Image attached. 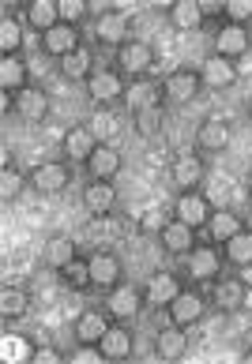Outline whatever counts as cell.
I'll return each mask as SVG.
<instances>
[{"instance_id":"obj_1","label":"cell","mask_w":252,"mask_h":364,"mask_svg":"<svg viewBox=\"0 0 252 364\" xmlns=\"http://www.w3.org/2000/svg\"><path fill=\"white\" fill-rule=\"evenodd\" d=\"M87 98L98 105V109H110L125 98V79L117 68H95V75L87 79Z\"/></svg>"},{"instance_id":"obj_2","label":"cell","mask_w":252,"mask_h":364,"mask_svg":"<svg viewBox=\"0 0 252 364\" xmlns=\"http://www.w3.org/2000/svg\"><path fill=\"white\" fill-rule=\"evenodd\" d=\"M143 304H147V296H143L140 286H132V282H121V286H113L110 293H105V312H110V319H117V323L136 319Z\"/></svg>"},{"instance_id":"obj_3","label":"cell","mask_w":252,"mask_h":364,"mask_svg":"<svg viewBox=\"0 0 252 364\" xmlns=\"http://www.w3.org/2000/svg\"><path fill=\"white\" fill-rule=\"evenodd\" d=\"M151 68H154V49L147 42L132 38V42H125L121 49H117V72H121V75L140 79V75H147Z\"/></svg>"},{"instance_id":"obj_4","label":"cell","mask_w":252,"mask_h":364,"mask_svg":"<svg viewBox=\"0 0 252 364\" xmlns=\"http://www.w3.org/2000/svg\"><path fill=\"white\" fill-rule=\"evenodd\" d=\"M31 184H34V192H42V196H57V192H64V188L72 184L68 161H42V166H34Z\"/></svg>"},{"instance_id":"obj_5","label":"cell","mask_w":252,"mask_h":364,"mask_svg":"<svg viewBox=\"0 0 252 364\" xmlns=\"http://www.w3.org/2000/svg\"><path fill=\"white\" fill-rule=\"evenodd\" d=\"M204 87V79L200 72H189V68H181L174 75H166V83H162V94H166V105H189L196 94H200Z\"/></svg>"},{"instance_id":"obj_6","label":"cell","mask_w":252,"mask_h":364,"mask_svg":"<svg viewBox=\"0 0 252 364\" xmlns=\"http://www.w3.org/2000/svg\"><path fill=\"white\" fill-rule=\"evenodd\" d=\"M174 218L189 222L192 229H204V225L211 222V203H207V196L200 192V188H192V192H181L177 203H174Z\"/></svg>"},{"instance_id":"obj_7","label":"cell","mask_w":252,"mask_h":364,"mask_svg":"<svg viewBox=\"0 0 252 364\" xmlns=\"http://www.w3.org/2000/svg\"><path fill=\"white\" fill-rule=\"evenodd\" d=\"M245 296H248V286L233 274H226V278L219 274L211 282V304H219L222 312H237V308L245 304Z\"/></svg>"},{"instance_id":"obj_8","label":"cell","mask_w":252,"mask_h":364,"mask_svg":"<svg viewBox=\"0 0 252 364\" xmlns=\"http://www.w3.org/2000/svg\"><path fill=\"white\" fill-rule=\"evenodd\" d=\"M207 312V301L196 289H181L177 301L169 304V323H177V327H196V323L204 319Z\"/></svg>"},{"instance_id":"obj_9","label":"cell","mask_w":252,"mask_h":364,"mask_svg":"<svg viewBox=\"0 0 252 364\" xmlns=\"http://www.w3.org/2000/svg\"><path fill=\"white\" fill-rule=\"evenodd\" d=\"M184 259H189L192 282H215L222 274V255H219V248H211V245H196Z\"/></svg>"},{"instance_id":"obj_10","label":"cell","mask_w":252,"mask_h":364,"mask_svg":"<svg viewBox=\"0 0 252 364\" xmlns=\"http://www.w3.org/2000/svg\"><path fill=\"white\" fill-rule=\"evenodd\" d=\"M169 177H174V184L181 188V192L200 188V181H204V158L196 151H181L174 158V166H169Z\"/></svg>"},{"instance_id":"obj_11","label":"cell","mask_w":252,"mask_h":364,"mask_svg":"<svg viewBox=\"0 0 252 364\" xmlns=\"http://www.w3.org/2000/svg\"><path fill=\"white\" fill-rule=\"evenodd\" d=\"M95 151H98V139H95V132H90V128L75 124V128L64 132V139H61V154L68 158V161H83V166H87Z\"/></svg>"},{"instance_id":"obj_12","label":"cell","mask_w":252,"mask_h":364,"mask_svg":"<svg viewBox=\"0 0 252 364\" xmlns=\"http://www.w3.org/2000/svg\"><path fill=\"white\" fill-rule=\"evenodd\" d=\"M248 49H252V38H248L245 26H233V23L219 26V34H215V53H219V57L237 60V57H245Z\"/></svg>"},{"instance_id":"obj_13","label":"cell","mask_w":252,"mask_h":364,"mask_svg":"<svg viewBox=\"0 0 252 364\" xmlns=\"http://www.w3.org/2000/svg\"><path fill=\"white\" fill-rule=\"evenodd\" d=\"M87 263H90V278H95V286H98V289H113V286H121L125 267H121V259H117L113 252H95Z\"/></svg>"},{"instance_id":"obj_14","label":"cell","mask_w":252,"mask_h":364,"mask_svg":"<svg viewBox=\"0 0 252 364\" xmlns=\"http://www.w3.org/2000/svg\"><path fill=\"white\" fill-rule=\"evenodd\" d=\"M83 42H79V26H68V23H57L53 31L42 34V49L49 53V57H68L72 49H79Z\"/></svg>"},{"instance_id":"obj_15","label":"cell","mask_w":252,"mask_h":364,"mask_svg":"<svg viewBox=\"0 0 252 364\" xmlns=\"http://www.w3.org/2000/svg\"><path fill=\"white\" fill-rule=\"evenodd\" d=\"M87 173H90V181H113L121 173V151L113 143H98V151L87 161Z\"/></svg>"},{"instance_id":"obj_16","label":"cell","mask_w":252,"mask_h":364,"mask_svg":"<svg viewBox=\"0 0 252 364\" xmlns=\"http://www.w3.org/2000/svg\"><path fill=\"white\" fill-rule=\"evenodd\" d=\"M230 139H233L230 120H222V117H207L204 124H200V136H196V146H200V151H226Z\"/></svg>"},{"instance_id":"obj_17","label":"cell","mask_w":252,"mask_h":364,"mask_svg":"<svg viewBox=\"0 0 252 364\" xmlns=\"http://www.w3.org/2000/svg\"><path fill=\"white\" fill-rule=\"evenodd\" d=\"M200 79L207 87H215V90H226L237 83V64L226 60V57H219V53H211V57L204 60V68H200Z\"/></svg>"},{"instance_id":"obj_18","label":"cell","mask_w":252,"mask_h":364,"mask_svg":"<svg viewBox=\"0 0 252 364\" xmlns=\"http://www.w3.org/2000/svg\"><path fill=\"white\" fill-rule=\"evenodd\" d=\"M177 293H181V282H177L174 271H158V274H151L147 289H143L147 304H158V308H169V304L177 301Z\"/></svg>"},{"instance_id":"obj_19","label":"cell","mask_w":252,"mask_h":364,"mask_svg":"<svg viewBox=\"0 0 252 364\" xmlns=\"http://www.w3.org/2000/svg\"><path fill=\"white\" fill-rule=\"evenodd\" d=\"M57 72L64 75V79H72V83H79V79H87L95 75V53H90L87 46H79V49H72L68 57H61L57 60Z\"/></svg>"},{"instance_id":"obj_20","label":"cell","mask_w":252,"mask_h":364,"mask_svg":"<svg viewBox=\"0 0 252 364\" xmlns=\"http://www.w3.org/2000/svg\"><path fill=\"white\" fill-rule=\"evenodd\" d=\"M16 113L26 120V124H38V120L49 117V94L38 87H26L16 94Z\"/></svg>"},{"instance_id":"obj_21","label":"cell","mask_w":252,"mask_h":364,"mask_svg":"<svg viewBox=\"0 0 252 364\" xmlns=\"http://www.w3.org/2000/svg\"><path fill=\"white\" fill-rule=\"evenodd\" d=\"M83 207L95 214H113V207H117V188H113V181H90L87 188H83Z\"/></svg>"},{"instance_id":"obj_22","label":"cell","mask_w":252,"mask_h":364,"mask_svg":"<svg viewBox=\"0 0 252 364\" xmlns=\"http://www.w3.org/2000/svg\"><path fill=\"white\" fill-rule=\"evenodd\" d=\"M105 316H110V312H105ZM105 316L95 312V308H87V312L75 319V342H79V346H98V342H102V334L113 327V323L105 319Z\"/></svg>"},{"instance_id":"obj_23","label":"cell","mask_w":252,"mask_h":364,"mask_svg":"<svg viewBox=\"0 0 252 364\" xmlns=\"http://www.w3.org/2000/svg\"><path fill=\"white\" fill-rule=\"evenodd\" d=\"M162 245L174 255H189L196 248V229L189 222H181V218H169V225L162 229Z\"/></svg>"},{"instance_id":"obj_24","label":"cell","mask_w":252,"mask_h":364,"mask_svg":"<svg viewBox=\"0 0 252 364\" xmlns=\"http://www.w3.org/2000/svg\"><path fill=\"white\" fill-rule=\"evenodd\" d=\"M184 349H189V334H184V327H177V323H169V327H162L154 334V353L158 357L177 360V357H184Z\"/></svg>"},{"instance_id":"obj_25","label":"cell","mask_w":252,"mask_h":364,"mask_svg":"<svg viewBox=\"0 0 252 364\" xmlns=\"http://www.w3.org/2000/svg\"><path fill=\"white\" fill-rule=\"evenodd\" d=\"M98 42L113 46V49H121L125 42H132L128 38V16H121V11H105V16L98 19Z\"/></svg>"},{"instance_id":"obj_26","label":"cell","mask_w":252,"mask_h":364,"mask_svg":"<svg viewBox=\"0 0 252 364\" xmlns=\"http://www.w3.org/2000/svg\"><path fill=\"white\" fill-rule=\"evenodd\" d=\"M26 23H31L38 34L53 31V26L61 23V0H31V4H26Z\"/></svg>"},{"instance_id":"obj_27","label":"cell","mask_w":252,"mask_h":364,"mask_svg":"<svg viewBox=\"0 0 252 364\" xmlns=\"http://www.w3.org/2000/svg\"><path fill=\"white\" fill-rule=\"evenodd\" d=\"M245 229L241 222V214H233V210H211V222H207V233L215 245H226L230 237H237Z\"/></svg>"},{"instance_id":"obj_28","label":"cell","mask_w":252,"mask_h":364,"mask_svg":"<svg viewBox=\"0 0 252 364\" xmlns=\"http://www.w3.org/2000/svg\"><path fill=\"white\" fill-rule=\"evenodd\" d=\"M98 353L105 360H125L132 353V331L128 327H110L102 334V342H98Z\"/></svg>"},{"instance_id":"obj_29","label":"cell","mask_w":252,"mask_h":364,"mask_svg":"<svg viewBox=\"0 0 252 364\" xmlns=\"http://www.w3.org/2000/svg\"><path fill=\"white\" fill-rule=\"evenodd\" d=\"M26 79H31V72H26L23 57H4V60H0V87H4V94L26 90V87H31Z\"/></svg>"},{"instance_id":"obj_30","label":"cell","mask_w":252,"mask_h":364,"mask_svg":"<svg viewBox=\"0 0 252 364\" xmlns=\"http://www.w3.org/2000/svg\"><path fill=\"white\" fill-rule=\"evenodd\" d=\"M169 26H177V31H196V26H204L200 0H177V4H169Z\"/></svg>"},{"instance_id":"obj_31","label":"cell","mask_w":252,"mask_h":364,"mask_svg":"<svg viewBox=\"0 0 252 364\" xmlns=\"http://www.w3.org/2000/svg\"><path fill=\"white\" fill-rule=\"evenodd\" d=\"M166 124V105L162 102H151V105H143V109H136V132L143 139H154L158 132H162Z\"/></svg>"},{"instance_id":"obj_32","label":"cell","mask_w":252,"mask_h":364,"mask_svg":"<svg viewBox=\"0 0 252 364\" xmlns=\"http://www.w3.org/2000/svg\"><path fill=\"white\" fill-rule=\"evenodd\" d=\"M26 312H31V296H26V289L4 286V293H0V316H4V323H16Z\"/></svg>"},{"instance_id":"obj_33","label":"cell","mask_w":252,"mask_h":364,"mask_svg":"<svg viewBox=\"0 0 252 364\" xmlns=\"http://www.w3.org/2000/svg\"><path fill=\"white\" fill-rule=\"evenodd\" d=\"M72 259H75V240H72V237L57 233V237H49V240H46V263L53 267V271L68 267Z\"/></svg>"},{"instance_id":"obj_34","label":"cell","mask_w":252,"mask_h":364,"mask_svg":"<svg viewBox=\"0 0 252 364\" xmlns=\"http://www.w3.org/2000/svg\"><path fill=\"white\" fill-rule=\"evenodd\" d=\"M61 282H64L68 289H75V293L90 289V286H95V278H90V263L75 255V259H72L68 267H61Z\"/></svg>"},{"instance_id":"obj_35","label":"cell","mask_w":252,"mask_h":364,"mask_svg":"<svg viewBox=\"0 0 252 364\" xmlns=\"http://www.w3.org/2000/svg\"><path fill=\"white\" fill-rule=\"evenodd\" d=\"M222 252H226V263L252 267V233H248V229H241L237 237H230L226 245H222Z\"/></svg>"},{"instance_id":"obj_36","label":"cell","mask_w":252,"mask_h":364,"mask_svg":"<svg viewBox=\"0 0 252 364\" xmlns=\"http://www.w3.org/2000/svg\"><path fill=\"white\" fill-rule=\"evenodd\" d=\"M90 132H95L98 143H113L117 136H121V120H117L110 109H98L95 117H90Z\"/></svg>"},{"instance_id":"obj_37","label":"cell","mask_w":252,"mask_h":364,"mask_svg":"<svg viewBox=\"0 0 252 364\" xmlns=\"http://www.w3.org/2000/svg\"><path fill=\"white\" fill-rule=\"evenodd\" d=\"M19 46H23V26L11 16H4L0 19V53L4 57H19Z\"/></svg>"},{"instance_id":"obj_38","label":"cell","mask_w":252,"mask_h":364,"mask_svg":"<svg viewBox=\"0 0 252 364\" xmlns=\"http://www.w3.org/2000/svg\"><path fill=\"white\" fill-rule=\"evenodd\" d=\"M19 192H23V173L16 166H4L0 169V199L11 203V199H19Z\"/></svg>"},{"instance_id":"obj_39","label":"cell","mask_w":252,"mask_h":364,"mask_svg":"<svg viewBox=\"0 0 252 364\" xmlns=\"http://www.w3.org/2000/svg\"><path fill=\"white\" fill-rule=\"evenodd\" d=\"M87 11H90V0H61V23L68 26H79L87 19Z\"/></svg>"},{"instance_id":"obj_40","label":"cell","mask_w":252,"mask_h":364,"mask_svg":"<svg viewBox=\"0 0 252 364\" xmlns=\"http://www.w3.org/2000/svg\"><path fill=\"white\" fill-rule=\"evenodd\" d=\"M226 23L233 26L252 23V0H226Z\"/></svg>"},{"instance_id":"obj_41","label":"cell","mask_w":252,"mask_h":364,"mask_svg":"<svg viewBox=\"0 0 252 364\" xmlns=\"http://www.w3.org/2000/svg\"><path fill=\"white\" fill-rule=\"evenodd\" d=\"M166 225H169V218H166L162 210H147V214L140 218V233H154V237H162V229H166Z\"/></svg>"},{"instance_id":"obj_42","label":"cell","mask_w":252,"mask_h":364,"mask_svg":"<svg viewBox=\"0 0 252 364\" xmlns=\"http://www.w3.org/2000/svg\"><path fill=\"white\" fill-rule=\"evenodd\" d=\"M200 11H204V19L207 16H226V0H200Z\"/></svg>"},{"instance_id":"obj_43","label":"cell","mask_w":252,"mask_h":364,"mask_svg":"<svg viewBox=\"0 0 252 364\" xmlns=\"http://www.w3.org/2000/svg\"><path fill=\"white\" fill-rule=\"evenodd\" d=\"M34 360H38V364H46V360H61V353H57V349H38Z\"/></svg>"},{"instance_id":"obj_44","label":"cell","mask_w":252,"mask_h":364,"mask_svg":"<svg viewBox=\"0 0 252 364\" xmlns=\"http://www.w3.org/2000/svg\"><path fill=\"white\" fill-rule=\"evenodd\" d=\"M241 360H245V364H252V349H245V353H241Z\"/></svg>"},{"instance_id":"obj_45","label":"cell","mask_w":252,"mask_h":364,"mask_svg":"<svg viewBox=\"0 0 252 364\" xmlns=\"http://www.w3.org/2000/svg\"><path fill=\"white\" fill-rule=\"evenodd\" d=\"M245 113H248V124H252V98H248V105H245Z\"/></svg>"},{"instance_id":"obj_46","label":"cell","mask_w":252,"mask_h":364,"mask_svg":"<svg viewBox=\"0 0 252 364\" xmlns=\"http://www.w3.org/2000/svg\"><path fill=\"white\" fill-rule=\"evenodd\" d=\"M248 192H252V169H248Z\"/></svg>"},{"instance_id":"obj_47","label":"cell","mask_w":252,"mask_h":364,"mask_svg":"<svg viewBox=\"0 0 252 364\" xmlns=\"http://www.w3.org/2000/svg\"><path fill=\"white\" fill-rule=\"evenodd\" d=\"M248 38H252V31H248Z\"/></svg>"}]
</instances>
